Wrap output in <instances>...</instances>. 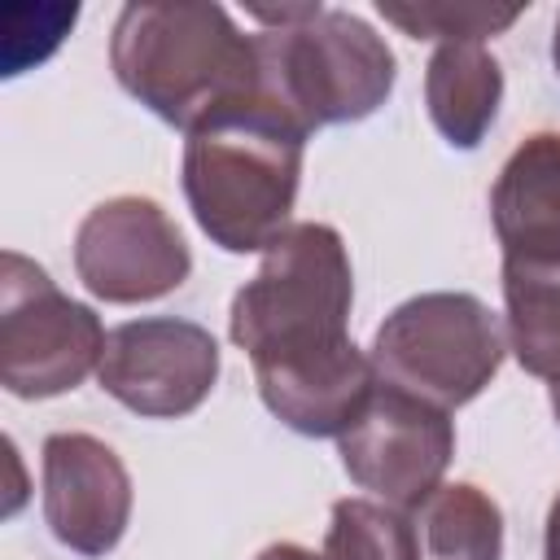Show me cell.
<instances>
[{"label": "cell", "mask_w": 560, "mask_h": 560, "mask_svg": "<svg viewBox=\"0 0 560 560\" xmlns=\"http://www.w3.org/2000/svg\"><path fill=\"white\" fill-rule=\"evenodd\" d=\"M258 96L306 136L372 118L398 83L385 35L350 9L315 4L302 22L258 31Z\"/></svg>", "instance_id": "277c9868"}, {"label": "cell", "mask_w": 560, "mask_h": 560, "mask_svg": "<svg viewBox=\"0 0 560 560\" xmlns=\"http://www.w3.org/2000/svg\"><path fill=\"white\" fill-rule=\"evenodd\" d=\"M407 521L420 560H503V512L472 481H442Z\"/></svg>", "instance_id": "5bb4252c"}, {"label": "cell", "mask_w": 560, "mask_h": 560, "mask_svg": "<svg viewBox=\"0 0 560 560\" xmlns=\"http://www.w3.org/2000/svg\"><path fill=\"white\" fill-rule=\"evenodd\" d=\"M337 455L359 490L411 512L442 486L455 459V420L451 411L376 381L359 420L337 438Z\"/></svg>", "instance_id": "ba28073f"}, {"label": "cell", "mask_w": 560, "mask_h": 560, "mask_svg": "<svg viewBox=\"0 0 560 560\" xmlns=\"http://www.w3.org/2000/svg\"><path fill=\"white\" fill-rule=\"evenodd\" d=\"M547 398H551V416H556V424H560V376L547 381Z\"/></svg>", "instance_id": "ffe728a7"}, {"label": "cell", "mask_w": 560, "mask_h": 560, "mask_svg": "<svg viewBox=\"0 0 560 560\" xmlns=\"http://www.w3.org/2000/svg\"><path fill=\"white\" fill-rule=\"evenodd\" d=\"M503 319L464 289H433L398 302L372 332L368 359L381 385L455 411L503 368Z\"/></svg>", "instance_id": "5b68a950"}, {"label": "cell", "mask_w": 560, "mask_h": 560, "mask_svg": "<svg viewBox=\"0 0 560 560\" xmlns=\"http://www.w3.org/2000/svg\"><path fill=\"white\" fill-rule=\"evenodd\" d=\"M192 271V249L162 201L118 192L96 201L74 228V276L96 302L140 306L175 293Z\"/></svg>", "instance_id": "52a82bcc"}, {"label": "cell", "mask_w": 560, "mask_h": 560, "mask_svg": "<svg viewBox=\"0 0 560 560\" xmlns=\"http://www.w3.org/2000/svg\"><path fill=\"white\" fill-rule=\"evenodd\" d=\"M306 140L262 96L228 105L188 131L179 184L210 245L223 254H262L293 223Z\"/></svg>", "instance_id": "7a4b0ae2"}, {"label": "cell", "mask_w": 560, "mask_h": 560, "mask_svg": "<svg viewBox=\"0 0 560 560\" xmlns=\"http://www.w3.org/2000/svg\"><path fill=\"white\" fill-rule=\"evenodd\" d=\"M131 472L118 451L92 433L61 429L39 446V508L48 534L83 556H109L131 525Z\"/></svg>", "instance_id": "30bf717a"}, {"label": "cell", "mask_w": 560, "mask_h": 560, "mask_svg": "<svg viewBox=\"0 0 560 560\" xmlns=\"http://www.w3.org/2000/svg\"><path fill=\"white\" fill-rule=\"evenodd\" d=\"M490 223L503 258L560 262V131H529L494 175Z\"/></svg>", "instance_id": "8fae6325"}, {"label": "cell", "mask_w": 560, "mask_h": 560, "mask_svg": "<svg viewBox=\"0 0 560 560\" xmlns=\"http://www.w3.org/2000/svg\"><path fill=\"white\" fill-rule=\"evenodd\" d=\"M262 407L302 438H341L376 389L368 350L350 346L332 359L254 368Z\"/></svg>", "instance_id": "7c38bea8"}, {"label": "cell", "mask_w": 560, "mask_h": 560, "mask_svg": "<svg viewBox=\"0 0 560 560\" xmlns=\"http://www.w3.org/2000/svg\"><path fill=\"white\" fill-rule=\"evenodd\" d=\"M503 332L529 376H560V262L503 258Z\"/></svg>", "instance_id": "9a60e30c"}, {"label": "cell", "mask_w": 560, "mask_h": 560, "mask_svg": "<svg viewBox=\"0 0 560 560\" xmlns=\"http://www.w3.org/2000/svg\"><path fill=\"white\" fill-rule=\"evenodd\" d=\"M503 105V66L486 44H438L424 66V109L451 149H477Z\"/></svg>", "instance_id": "4fadbf2b"}, {"label": "cell", "mask_w": 560, "mask_h": 560, "mask_svg": "<svg viewBox=\"0 0 560 560\" xmlns=\"http://www.w3.org/2000/svg\"><path fill=\"white\" fill-rule=\"evenodd\" d=\"M101 389L144 420L192 416L219 381V341L206 324L179 315H144L109 328Z\"/></svg>", "instance_id": "9c48e42d"}, {"label": "cell", "mask_w": 560, "mask_h": 560, "mask_svg": "<svg viewBox=\"0 0 560 560\" xmlns=\"http://www.w3.org/2000/svg\"><path fill=\"white\" fill-rule=\"evenodd\" d=\"M551 66L560 74V13H556V26H551Z\"/></svg>", "instance_id": "44dd1931"}, {"label": "cell", "mask_w": 560, "mask_h": 560, "mask_svg": "<svg viewBox=\"0 0 560 560\" xmlns=\"http://www.w3.org/2000/svg\"><path fill=\"white\" fill-rule=\"evenodd\" d=\"M254 560H319L311 547H302V542H271V547H262Z\"/></svg>", "instance_id": "d6986e66"}, {"label": "cell", "mask_w": 560, "mask_h": 560, "mask_svg": "<svg viewBox=\"0 0 560 560\" xmlns=\"http://www.w3.org/2000/svg\"><path fill=\"white\" fill-rule=\"evenodd\" d=\"M542 560H560V490L551 494V508L542 521Z\"/></svg>", "instance_id": "ac0fdd59"}, {"label": "cell", "mask_w": 560, "mask_h": 560, "mask_svg": "<svg viewBox=\"0 0 560 560\" xmlns=\"http://www.w3.org/2000/svg\"><path fill=\"white\" fill-rule=\"evenodd\" d=\"M101 315L61 293L57 280L26 254L0 258V385L13 398H57L79 389L105 350Z\"/></svg>", "instance_id": "8992f818"}, {"label": "cell", "mask_w": 560, "mask_h": 560, "mask_svg": "<svg viewBox=\"0 0 560 560\" xmlns=\"http://www.w3.org/2000/svg\"><path fill=\"white\" fill-rule=\"evenodd\" d=\"M376 13L398 26L411 39H438V44H486L490 35H503L521 9H494V4H442V0H416V4H389L381 0Z\"/></svg>", "instance_id": "e0dca14e"}, {"label": "cell", "mask_w": 560, "mask_h": 560, "mask_svg": "<svg viewBox=\"0 0 560 560\" xmlns=\"http://www.w3.org/2000/svg\"><path fill=\"white\" fill-rule=\"evenodd\" d=\"M319 560H420V556L407 512L354 494L332 503Z\"/></svg>", "instance_id": "2e32d148"}, {"label": "cell", "mask_w": 560, "mask_h": 560, "mask_svg": "<svg viewBox=\"0 0 560 560\" xmlns=\"http://www.w3.org/2000/svg\"><path fill=\"white\" fill-rule=\"evenodd\" d=\"M350 306L354 267L341 232L302 219L262 249L258 271L236 289L228 332L254 368L315 363L354 346Z\"/></svg>", "instance_id": "3957f363"}, {"label": "cell", "mask_w": 560, "mask_h": 560, "mask_svg": "<svg viewBox=\"0 0 560 560\" xmlns=\"http://www.w3.org/2000/svg\"><path fill=\"white\" fill-rule=\"evenodd\" d=\"M118 88L184 136L210 114L258 96V39L223 4L131 0L109 31Z\"/></svg>", "instance_id": "6da1fadb"}]
</instances>
